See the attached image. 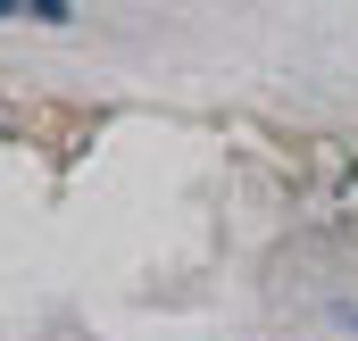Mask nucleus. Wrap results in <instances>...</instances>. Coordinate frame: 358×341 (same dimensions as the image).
Segmentation results:
<instances>
[{
	"label": "nucleus",
	"mask_w": 358,
	"mask_h": 341,
	"mask_svg": "<svg viewBox=\"0 0 358 341\" xmlns=\"http://www.w3.org/2000/svg\"><path fill=\"white\" fill-rule=\"evenodd\" d=\"M334 317H342V325H350V333H358V300H334Z\"/></svg>",
	"instance_id": "f257e3e1"
}]
</instances>
